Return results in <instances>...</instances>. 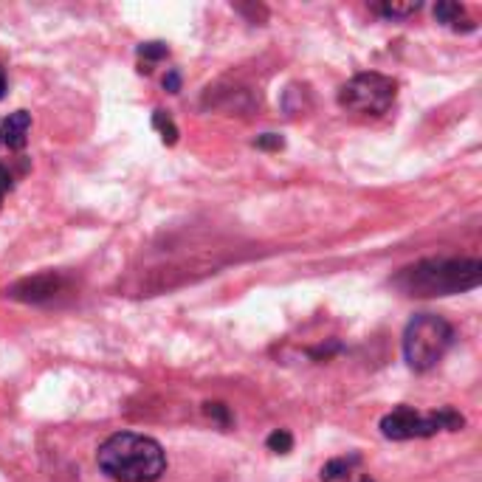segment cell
Listing matches in <instances>:
<instances>
[{
	"label": "cell",
	"instance_id": "obj_1",
	"mask_svg": "<svg viewBox=\"0 0 482 482\" xmlns=\"http://www.w3.org/2000/svg\"><path fill=\"white\" fill-rule=\"evenodd\" d=\"M482 282V262L466 257H432L406 265L395 274L392 285L406 296H451L474 291Z\"/></svg>",
	"mask_w": 482,
	"mask_h": 482
},
{
	"label": "cell",
	"instance_id": "obj_2",
	"mask_svg": "<svg viewBox=\"0 0 482 482\" xmlns=\"http://www.w3.org/2000/svg\"><path fill=\"white\" fill-rule=\"evenodd\" d=\"M96 463L113 482H156L166 471V454L159 440L136 432L107 437L96 451Z\"/></svg>",
	"mask_w": 482,
	"mask_h": 482
},
{
	"label": "cell",
	"instance_id": "obj_3",
	"mask_svg": "<svg viewBox=\"0 0 482 482\" xmlns=\"http://www.w3.org/2000/svg\"><path fill=\"white\" fill-rule=\"evenodd\" d=\"M451 341H454V327L449 321L434 314H420L403 330V358L409 370L429 373L443 361Z\"/></svg>",
	"mask_w": 482,
	"mask_h": 482
},
{
	"label": "cell",
	"instance_id": "obj_4",
	"mask_svg": "<svg viewBox=\"0 0 482 482\" xmlns=\"http://www.w3.org/2000/svg\"><path fill=\"white\" fill-rule=\"evenodd\" d=\"M398 96V85L395 80L367 71V74H355L347 85H341L338 90V105L353 110V113H370V116H381L392 107Z\"/></svg>",
	"mask_w": 482,
	"mask_h": 482
},
{
	"label": "cell",
	"instance_id": "obj_5",
	"mask_svg": "<svg viewBox=\"0 0 482 482\" xmlns=\"http://www.w3.org/2000/svg\"><path fill=\"white\" fill-rule=\"evenodd\" d=\"M437 417L432 414H420L412 406H398L390 414L381 417V434L390 440H412V437H432L437 434Z\"/></svg>",
	"mask_w": 482,
	"mask_h": 482
},
{
	"label": "cell",
	"instance_id": "obj_6",
	"mask_svg": "<svg viewBox=\"0 0 482 482\" xmlns=\"http://www.w3.org/2000/svg\"><path fill=\"white\" fill-rule=\"evenodd\" d=\"M60 288H63L60 274H37V277H26V279L14 282L9 288V296L17 302H45L54 294H60Z\"/></svg>",
	"mask_w": 482,
	"mask_h": 482
},
{
	"label": "cell",
	"instance_id": "obj_7",
	"mask_svg": "<svg viewBox=\"0 0 482 482\" xmlns=\"http://www.w3.org/2000/svg\"><path fill=\"white\" fill-rule=\"evenodd\" d=\"M28 127H31V116L26 110H14L9 113V119L0 124V133H3V144L9 150H23L26 141H28Z\"/></svg>",
	"mask_w": 482,
	"mask_h": 482
},
{
	"label": "cell",
	"instance_id": "obj_8",
	"mask_svg": "<svg viewBox=\"0 0 482 482\" xmlns=\"http://www.w3.org/2000/svg\"><path fill=\"white\" fill-rule=\"evenodd\" d=\"M434 17H437L440 23H446V26L457 28V31H460V23H466L468 28H474V23L466 20V9H463L460 3H449V0L437 3V6H434Z\"/></svg>",
	"mask_w": 482,
	"mask_h": 482
},
{
	"label": "cell",
	"instance_id": "obj_9",
	"mask_svg": "<svg viewBox=\"0 0 482 482\" xmlns=\"http://www.w3.org/2000/svg\"><path fill=\"white\" fill-rule=\"evenodd\" d=\"M353 463H358V457H353V460H330V463H324V468H321V480L324 482L347 480V474H350V466H353Z\"/></svg>",
	"mask_w": 482,
	"mask_h": 482
},
{
	"label": "cell",
	"instance_id": "obj_10",
	"mask_svg": "<svg viewBox=\"0 0 482 482\" xmlns=\"http://www.w3.org/2000/svg\"><path fill=\"white\" fill-rule=\"evenodd\" d=\"M268 449H271L274 454H288V451L294 449V434H291L288 429L271 432V434H268Z\"/></svg>",
	"mask_w": 482,
	"mask_h": 482
},
{
	"label": "cell",
	"instance_id": "obj_11",
	"mask_svg": "<svg viewBox=\"0 0 482 482\" xmlns=\"http://www.w3.org/2000/svg\"><path fill=\"white\" fill-rule=\"evenodd\" d=\"M153 124H156V130L164 136L166 144H175V141H178V127L172 124V119H169L164 110H156V113H153Z\"/></svg>",
	"mask_w": 482,
	"mask_h": 482
},
{
	"label": "cell",
	"instance_id": "obj_12",
	"mask_svg": "<svg viewBox=\"0 0 482 482\" xmlns=\"http://www.w3.org/2000/svg\"><path fill=\"white\" fill-rule=\"evenodd\" d=\"M169 54V48H166V43H141L139 45V57L144 60V63H159V60H164Z\"/></svg>",
	"mask_w": 482,
	"mask_h": 482
},
{
	"label": "cell",
	"instance_id": "obj_13",
	"mask_svg": "<svg viewBox=\"0 0 482 482\" xmlns=\"http://www.w3.org/2000/svg\"><path fill=\"white\" fill-rule=\"evenodd\" d=\"M203 412H206L212 420H218L220 426H229V423H232V414H229V406H226V403H203Z\"/></svg>",
	"mask_w": 482,
	"mask_h": 482
},
{
	"label": "cell",
	"instance_id": "obj_14",
	"mask_svg": "<svg viewBox=\"0 0 482 482\" xmlns=\"http://www.w3.org/2000/svg\"><path fill=\"white\" fill-rule=\"evenodd\" d=\"M420 9V3H387V6H381V11L387 14V17H403V14H414Z\"/></svg>",
	"mask_w": 482,
	"mask_h": 482
},
{
	"label": "cell",
	"instance_id": "obj_15",
	"mask_svg": "<svg viewBox=\"0 0 482 482\" xmlns=\"http://www.w3.org/2000/svg\"><path fill=\"white\" fill-rule=\"evenodd\" d=\"M259 150H282V136H277V133H262L257 141H254Z\"/></svg>",
	"mask_w": 482,
	"mask_h": 482
},
{
	"label": "cell",
	"instance_id": "obj_16",
	"mask_svg": "<svg viewBox=\"0 0 482 482\" xmlns=\"http://www.w3.org/2000/svg\"><path fill=\"white\" fill-rule=\"evenodd\" d=\"M11 189V175H9V169L0 164V200L6 198V192Z\"/></svg>",
	"mask_w": 482,
	"mask_h": 482
},
{
	"label": "cell",
	"instance_id": "obj_17",
	"mask_svg": "<svg viewBox=\"0 0 482 482\" xmlns=\"http://www.w3.org/2000/svg\"><path fill=\"white\" fill-rule=\"evenodd\" d=\"M164 87H166L169 93H178V87H181V77H178L175 71H169V74L164 77Z\"/></svg>",
	"mask_w": 482,
	"mask_h": 482
},
{
	"label": "cell",
	"instance_id": "obj_18",
	"mask_svg": "<svg viewBox=\"0 0 482 482\" xmlns=\"http://www.w3.org/2000/svg\"><path fill=\"white\" fill-rule=\"evenodd\" d=\"M3 93H6V74H3V68H0V99H3Z\"/></svg>",
	"mask_w": 482,
	"mask_h": 482
},
{
	"label": "cell",
	"instance_id": "obj_19",
	"mask_svg": "<svg viewBox=\"0 0 482 482\" xmlns=\"http://www.w3.org/2000/svg\"><path fill=\"white\" fill-rule=\"evenodd\" d=\"M0 144H3V133H0Z\"/></svg>",
	"mask_w": 482,
	"mask_h": 482
},
{
	"label": "cell",
	"instance_id": "obj_20",
	"mask_svg": "<svg viewBox=\"0 0 482 482\" xmlns=\"http://www.w3.org/2000/svg\"><path fill=\"white\" fill-rule=\"evenodd\" d=\"M364 482H373V480H364Z\"/></svg>",
	"mask_w": 482,
	"mask_h": 482
}]
</instances>
